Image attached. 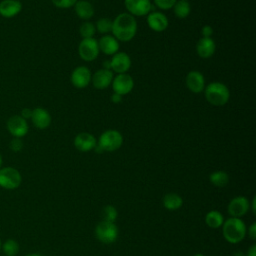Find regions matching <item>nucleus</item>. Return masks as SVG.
<instances>
[{
  "label": "nucleus",
  "mask_w": 256,
  "mask_h": 256,
  "mask_svg": "<svg viewBox=\"0 0 256 256\" xmlns=\"http://www.w3.org/2000/svg\"><path fill=\"white\" fill-rule=\"evenodd\" d=\"M112 34L121 42L132 40L137 32V21L129 13H121L112 20Z\"/></svg>",
  "instance_id": "nucleus-1"
},
{
  "label": "nucleus",
  "mask_w": 256,
  "mask_h": 256,
  "mask_svg": "<svg viewBox=\"0 0 256 256\" xmlns=\"http://www.w3.org/2000/svg\"><path fill=\"white\" fill-rule=\"evenodd\" d=\"M221 227L224 239L230 244L240 243L247 235V226L241 218L230 217L224 220Z\"/></svg>",
  "instance_id": "nucleus-2"
},
{
  "label": "nucleus",
  "mask_w": 256,
  "mask_h": 256,
  "mask_svg": "<svg viewBox=\"0 0 256 256\" xmlns=\"http://www.w3.org/2000/svg\"><path fill=\"white\" fill-rule=\"evenodd\" d=\"M206 100L214 106L225 105L230 98V91L227 86L221 82H211L204 88Z\"/></svg>",
  "instance_id": "nucleus-3"
},
{
  "label": "nucleus",
  "mask_w": 256,
  "mask_h": 256,
  "mask_svg": "<svg viewBox=\"0 0 256 256\" xmlns=\"http://www.w3.org/2000/svg\"><path fill=\"white\" fill-rule=\"evenodd\" d=\"M122 144L123 136L118 130L115 129L104 131L97 140V145L106 152L116 151L122 146Z\"/></svg>",
  "instance_id": "nucleus-4"
},
{
  "label": "nucleus",
  "mask_w": 256,
  "mask_h": 256,
  "mask_svg": "<svg viewBox=\"0 0 256 256\" xmlns=\"http://www.w3.org/2000/svg\"><path fill=\"white\" fill-rule=\"evenodd\" d=\"M95 236L101 243L111 244L117 240L119 230L114 222L101 220L95 227Z\"/></svg>",
  "instance_id": "nucleus-5"
},
{
  "label": "nucleus",
  "mask_w": 256,
  "mask_h": 256,
  "mask_svg": "<svg viewBox=\"0 0 256 256\" xmlns=\"http://www.w3.org/2000/svg\"><path fill=\"white\" fill-rule=\"evenodd\" d=\"M22 177L20 172L13 167L0 168V186L5 189H16L20 186Z\"/></svg>",
  "instance_id": "nucleus-6"
},
{
  "label": "nucleus",
  "mask_w": 256,
  "mask_h": 256,
  "mask_svg": "<svg viewBox=\"0 0 256 256\" xmlns=\"http://www.w3.org/2000/svg\"><path fill=\"white\" fill-rule=\"evenodd\" d=\"M100 53L98 41L95 38L82 39L78 46V54L84 61L91 62L95 60Z\"/></svg>",
  "instance_id": "nucleus-7"
},
{
  "label": "nucleus",
  "mask_w": 256,
  "mask_h": 256,
  "mask_svg": "<svg viewBox=\"0 0 256 256\" xmlns=\"http://www.w3.org/2000/svg\"><path fill=\"white\" fill-rule=\"evenodd\" d=\"M250 210V201L245 196H236L232 198L227 206L228 214L231 217L241 218Z\"/></svg>",
  "instance_id": "nucleus-8"
},
{
  "label": "nucleus",
  "mask_w": 256,
  "mask_h": 256,
  "mask_svg": "<svg viewBox=\"0 0 256 256\" xmlns=\"http://www.w3.org/2000/svg\"><path fill=\"white\" fill-rule=\"evenodd\" d=\"M111 84L114 93H117L121 96L130 93L134 88V80L127 73H122L114 76Z\"/></svg>",
  "instance_id": "nucleus-9"
},
{
  "label": "nucleus",
  "mask_w": 256,
  "mask_h": 256,
  "mask_svg": "<svg viewBox=\"0 0 256 256\" xmlns=\"http://www.w3.org/2000/svg\"><path fill=\"white\" fill-rule=\"evenodd\" d=\"M125 8L132 16H145L151 12L150 0H124Z\"/></svg>",
  "instance_id": "nucleus-10"
},
{
  "label": "nucleus",
  "mask_w": 256,
  "mask_h": 256,
  "mask_svg": "<svg viewBox=\"0 0 256 256\" xmlns=\"http://www.w3.org/2000/svg\"><path fill=\"white\" fill-rule=\"evenodd\" d=\"M92 74L86 66L76 67L70 76V81L72 85L78 89H83L89 85L91 82Z\"/></svg>",
  "instance_id": "nucleus-11"
},
{
  "label": "nucleus",
  "mask_w": 256,
  "mask_h": 256,
  "mask_svg": "<svg viewBox=\"0 0 256 256\" xmlns=\"http://www.w3.org/2000/svg\"><path fill=\"white\" fill-rule=\"evenodd\" d=\"M7 129L14 137L21 138L27 134L28 124L26 119H24L20 115H14L8 119Z\"/></svg>",
  "instance_id": "nucleus-12"
},
{
  "label": "nucleus",
  "mask_w": 256,
  "mask_h": 256,
  "mask_svg": "<svg viewBox=\"0 0 256 256\" xmlns=\"http://www.w3.org/2000/svg\"><path fill=\"white\" fill-rule=\"evenodd\" d=\"M97 145V140L94 135L88 132H81L74 138V146L80 152H89L94 150Z\"/></svg>",
  "instance_id": "nucleus-13"
},
{
  "label": "nucleus",
  "mask_w": 256,
  "mask_h": 256,
  "mask_svg": "<svg viewBox=\"0 0 256 256\" xmlns=\"http://www.w3.org/2000/svg\"><path fill=\"white\" fill-rule=\"evenodd\" d=\"M110 66L111 69L118 74L126 73L131 67V58L125 52H117L112 55Z\"/></svg>",
  "instance_id": "nucleus-14"
},
{
  "label": "nucleus",
  "mask_w": 256,
  "mask_h": 256,
  "mask_svg": "<svg viewBox=\"0 0 256 256\" xmlns=\"http://www.w3.org/2000/svg\"><path fill=\"white\" fill-rule=\"evenodd\" d=\"M114 78L112 70L101 68L97 70L91 77V82L96 89L102 90L109 87Z\"/></svg>",
  "instance_id": "nucleus-15"
},
{
  "label": "nucleus",
  "mask_w": 256,
  "mask_h": 256,
  "mask_svg": "<svg viewBox=\"0 0 256 256\" xmlns=\"http://www.w3.org/2000/svg\"><path fill=\"white\" fill-rule=\"evenodd\" d=\"M185 83L187 88L195 93L198 94L200 92H202L205 88V79L202 73H200L199 71H190L185 78Z\"/></svg>",
  "instance_id": "nucleus-16"
},
{
  "label": "nucleus",
  "mask_w": 256,
  "mask_h": 256,
  "mask_svg": "<svg viewBox=\"0 0 256 256\" xmlns=\"http://www.w3.org/2000/svg\"><path fill=\"white\" fill-rule=\"evenodd\" d=\"M147 24L155 32H163L168 27V18L162 12H150L147 15Z\"/></svg>",
  "instance_id": "nucleus-17"
},
{
  "label": "nucleus",
  "mask_w": 256,
  "mask_h": 256,
  "mask_svg": "<svg viewBox=\"0 0 256 256\" xmlns=\"http://www.w3.org/2000/svg\"><path fill=\"white\" fill-rule=\"evenodd\" d=\"M99 50L106 55H114L115 53L119 52V41L112 35H104L102 36L99 41Z\"/></svg>",
  "instance_id": "nucleus-18"
},
{
  "label": "nucleus",
  "mask_w": 256,
  "mask_h": 256,
  "mask_svg": "<svg viewBox=\"0 0 256 256\" xmlns=\"http://www.w3.org/2000/svg\"><path fill=\"white\" fill-rule=\"evenodd\" d=\"M216 50V44L212 38H204L198 40L196 44V52L199 57L203 59L210 58L213 56Z\"/></svg>",
  "instance_id": "nucleus-19"
},
{
  "label": "nucleus",
  "mask_w": 256,
  "mask_h": 256,
  "mask_svg": "<svg viewBox=\"0 0 256 256\" xmlns=\"http://www.w3.org/2000/svg\"><path fill=\"white\" fill-rule=\"evenodd\" d=\"M31 119L34 126L38 129H46L51 123L50 113L41 107H37L32 110Z\"/></svg>",
  "instance_id": "nucleus-20"
},
{
  "label": "nucleus",
  "mask_w": 256,
  "mask_h": 256,
  "mask_svg": "<svg viewBox=\"0 0 256 256\" xmlns=\"http://www.w3.org/2000/svg\"><path fill=\"white\" fill-rule=\"evenodd\" d=\"M21 9L22 5L17 0H3L0 2V14L3 17H14L21 11Z\"/></svg>",
  "instance_id": "nucleus-21"
},
{
  "label": "nucleus",
  "mask_w": 256,
  "mask_h": 256,
  "mask_svg": "<svg viewBox=\"0 0 256 256\" xmlns=\"http://www.w3.org/2000/svg\"><path fill=\"white\" fill-rule=\"evenodd\" d=\"M76 15L82 20H89L94 15L93 5L86 0H78L74 5Z\"/></svg>",
  "instance_id": "nucleus-22"
},
{
  "label": "nucleus",
  "mask_w": 256,
  "mask_h": 256,
  "mask_svg": "<svg viewBox=\"0 0 256 256\" xmlns=\"http://www.w3.org/2000/svg\"><path fill=\"white\" fill-rule=\"evenodd\" d=\"M162 203L165 209L169 211H176L182 207L183 198L179 194L171 192L164 195Z\"/></svg>",
  "instance_id": "nucleus-23"
},
{
  "label": "nucleus",
  "mask_w": 256,
  "mask_h": 256,
  "mask_svg": "<svg viewBox=\"0 0 256 256\" xmlns=\"http://www.w3.org/2000/svg\"><path fill=\"white\" fill-rule=\"evenodd\" d=\"M205 223L210 228H220L224 223V216L217 210H211L205 215Z\"/></svg>",
  "instance_id": "nucleus-24"
},
{
  "label": "nucleus",
  "mask_w": 256,
  "mask_h": 256,
  "mask_svg": "<svg viewBox=\"0 0 256 256\" xmlns=\"http://www.w3.org/2000/svg\"><path fill=\"white\" fill-rule=\"evenodd\" d=\"M174 15L179 19H184L189 16L191 12V6L188 0H177L173 6Z\"/></svg>",
  "instance_id": "nucleus-25"
},
{
  "label": "nucleus",
  "mask_w": 256,
  "mask_h": 256,
  "mask_svg": "<svg viewBox=\"0 0 256 256\" xmlns=\"http://www.w3.org/2000/svg\"><path fill=\"white\" fill-rule=\"evenodd\" d=\"M209 181L215 187H225L229 183V175L222 170H217L209 175Z\"/></svg>",
  "instance_id": "nucleus-26"
},
{
  "label": "nucleus",
  "mask_w": 256,
  "mask_h": 256,
  "mask_svg": "<svg viewBox=\"0 0 256 256\" xmlns=\"http://www.w3.org/2000/svg\"><path fill=\"white\" fill-rule=\"evenodd\" d=\"M6 256H16L19 253V244L14 239H7L1 246Z\"/></svg>",
  "instance_id": "nucleus-27"
},
{
  "label": "nucleus",
  "mask_w": 256,
  "mask_h": 256,
  "mask_svg": "<svg viewBox=\"0 0 256 256\" xmlns=\"http://www.w3.org/2000/svg\"><path fill=\"white\" fill-rule=\"evenodd\" d=\"M96 30L101 34H107L112 31V20L110 18H100L96 22Z\"/></svg>",
  "instance_id": "nucleus-28"
},
{
  "label": "nucleus",
  "mask_w": 256,
  "mask_h": 256,
  "mask_svg": "<svg viewBox=\"0 0 256 256\" xmlns=\"http://www.w3.org/2000/svg\"><path fill=\"white\" fill-rule=\"evenodd\" d=\"M118 217V211L113 205H106L102 209V220L108 222H115Z\"/></svg>",
  "instance_id": "nucleus-29"
},
{
  "label": "nucleus",
  "mask_w": 256,
  "mask_h": 256,
  "mask_svg": "<svg viewBox=\"0 0 256 256\" xmlns=\"http://www.w3.org/2000/svg\"><path fill=\"white\" fill-rule=\"evenodd\" d=\"M95 32H96L95 25L91 22H88V21L82 23L80 28H79V33H80V35L82 36L83 39L93 38Z\"/></svg>",
  "instance_id": "nucleus-30"
},
{
  "label": "nucleus",
  "mask_w": 256,
  "mask_h": 256,
  "mask_svg": "<svg viewBox=\"0 0 256 256\" xmlns=\"http://www.w3.org/2000/svg\"><path fill=\"white\" fill-rule=\"evenodd\" d=\"M51 1L54 6L61 9H67L74 6L78 0H51Z\"/></svg>",
  "instance_id": "nucleus-31"
},
{
  "label": "nucleus",
  "mask_w": 256,
  "mask_h": 256,
  "mask_svg": "<svg viewBox=\"0 0 256 256\" xmlns=\"http://www.w3.org/2000/svg\"><path fill=\"white\" fill-rule=\"evenodd\" d=\"M153 1L158 8L162 10H168L170 8H173L177 0H153Z\"/></svg>",
  "instance_id": "nucleus-32"
},
{
  "label": "nucleus",
  "mask_w": 256,
  "mask_h": 256,
  "mask_svg": "<svg viewBox=\"0 0 256 256\" xmlns=\"http://www.w3.org/2000/svg\"><path fill=\"white\" fill-rule=\"evenodd\" d=\"M9 147H10V149H11L12 151H14V152H19V151H21L22 148H23V142H22V140H21L20 138H16V137H15L14 139H12V140L10 141Z\"/></svg>",
  "instance_id": "nucleus-33"
},
{
  "label": "nucleus",
  "mask_w": 256,
  "mask_h": 256,
  "mask_svg": "<svg viewBox=\"0 0 256 256\" xmlns=\"http://www.w3.org/2000/svg\"><path fill=\"white\" fill-rule=\"evenodd\" d=\"M213 28L210 25H204L201 29V34L204 38H211L213 35Z\"/></svg>",
  "instance_id": "nucleus-34"
},
{
  "label": "nucleus",
  "mask_w": 256,
  "mask_h": 256,
  "mask_svg": "<svg viewBox=\"0 0 256 256\" xmlns=\"http://www.w3.org/2000/svg\"><path fill=\"white\" fill-rule=\"evenodd\" d=\"M247 234L249 236V238L251 240H255L256 239V223L253 222L249 227H248V230H247Z\"/></svg>",
  "instance_id": "nucleus-35"
},
{
  "label": "nucleus",
  "mask_w": 256,
  "mask_h": 256,
  "mask_svg": "<svg viewBox=\"0 0 256 256\" xmlns=\"http://www.w3.org/2000/svg\"><path fill=\"white\" fill-rule=\"evenodd\" d=\"M31 115H32V110L31 109H29V108L22 109L21 117H23L24 119H27V118H31Z\"/></svg>",
  "instance_id": "nucleus-36"
},
{
  "label": "nucleus",
  "mask_w": 256,
  "mask_h": 256,
  "mask_svg": "<svg viewBox=\"0 0 256 256\" xmlns=\"http://www.w3.org/2000/svg\"><path fill=\"white\" fill-rule=\"evenodd\" d=\"M245 256H256V244H252L249 247V249L246 252Z\"/></svg>",
  "instance_id": "nucleus-37"
},
{
  "label": "nucleus",
  "mask_w": 256,
  "mask_h": 256,
  "mask_svg": "<svg viewBox=\"0 0 256 256\" xmlns=\"http://www.w3.org/2000/svg\"><path fill=\"white\" fill-rule=\"evenodd\" d=\"M111 101L113 103H120L122 101V96L117 93H113L111 96Z\"/></svg>",
  "instance_id": "nucleus-38"
},
{
  "label": "nucleus",
  "mask_w": 256,
  "mask_h": 256,
  "mask_svg": "<svg viewBox=\"0 0 256 256\" xmlns=\"http://www.w3.org/2000/svg\"><path fill=\"white\" fill-rule=\"evenodd\" d=\"M255 202H256V196H253L252 202H251V204H250V209L252 210L253 214L256 213V205H255Z\"/></svg>",
  "instance_id": "nucleus-39"
},
{
  "label": "nucleus",
  "mask_w": 256,
  "mask_h": 256,
  "mask_svg": "<svg viewBox=\"0 0 256 256\" xmlns=\"http://www.w3.org/2000/svg\"><path fill=\"white\" fill-rule=\"evenodd\" d=\"M232 256H245V254L242 251H235L232 253Z\"/></svg>",
  "instance_id": "nucleus-40"
},
{
  "label": "nucleus",
  "mask_w": 256,
  "mask_h": 256,
  "mask_svg": "<svg viewBox=\"0 0 256 256\" xmlns=\"http://www.w3.org/2000/svg\"><path fill=\"white\" fill-rule=\"evenodd\" d=\"M25 256H41V255L38 254V253H29V254H27Z\"/></svg>",
  "instance_id": "nucleus-41"
},
{
  "label": "nucleus",
  "mask_w": 256,
  "mask_h": 256,
  "mask_svg": "<svg viewBox=\"0 0 256 256\" xmlns=\"http://www.w3.org/2000/svg\"><path fill=\"white\" fill-rule=\"evenodd\" d=\"M193 256H205V255L202 254V253H196V254H194Z\"/></svg>",
  "instance_id": "nucleus-42"
},
{
  "label": "nucleus",
  "mask_w": 256,
  "mask_h": 256,
  "mask_svg": "<svg viewBox=\"0 0 256 256\" xmlns=\"http://www.w3.org/2000/svg\"><path fill=\"white\" fill-rule=\"evenodd\" d=\"M1 165H2V156L0 154V168H1Z\"/></svg>",
  "instance_id": "nucleus-43"
},
{
  "label": "nucleus",
  "mask_w": 256,
  "mask_h": 256,
  "mask_svg": "<svg viewBox=\"0 0 256 256\" xmlns=\"http://www.w3.org/2000/svg\"><path fill=\"white\" fill-rule=\"evenodd\" d=\"M1 246H2V242H1V239H0V250H1Z\"/></svg>",
  "instance_id": "nucleus-44"
},
{
  "label": "nucleus",
  "mask_w": 256,
  "mask_h": 256,
  "mask_svg": "<svg viewBox=\"0 0 256 256\" xmlns=\"http://www.w3.org/2000/svg\"><path fill=\"white\" fill-rule=\"evenodd\" d=\"M17 1H18V0H17Z\"/></svg>",
  "instance_id": "nucleus-45"
}]
</instances>
